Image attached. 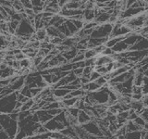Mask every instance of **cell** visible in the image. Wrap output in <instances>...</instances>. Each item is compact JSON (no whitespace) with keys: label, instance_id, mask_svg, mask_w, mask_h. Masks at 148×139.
<instances>
[{"label":"cell","instance_id":"11","mask_svg":"<svg viewBox=\"0 0 148 139\" xmlns=\"http://www.w3.org/2000/svg\"><path fill=\"white\" fill-rule=\"evenodd\" d=\"M125 139H141V131L126 133Z\"/></svg>","mask_w":148,"mask_h":139},{"label":"cell","instance_id":"10","mask_svg":"<svg viewBox=\"0 0 148 139\" xmlns=\"http://www.w3.org/2000/svg\"><path fill=\"white\" fill-rule=\"evenodd\" d=\"M34 104V101L32 98H30V99H28L25 103H23L22 106H21V111H28V110H31L32 109V105Z\"/></svg>","mask_w":148,"mask_h":139},{"label":"cell","instance_id":"8","mask_svg":"<svg viewBox=\"0 0 148 139\" xmlns=\"http://www.w3.org/2000/svg\"><path fill=\"white\" fill-rule=\"evenodd\" d=\"M34 35L37 41L42 42L44 41V39L47 36V32H46V29L45 28H39L34 32Z\"/></svg>","mask_w":148,"mask_h":139},{"label":"cell","instance_id":"3","mask_svg":"<svg viewBox=\"0 0 148 139\" xmlns=\"http://www.w3.org/2000/svg\"><path fill=\"white\" fill-rule=\"evenodd\" d=\"M81 126L88 134H91V136H97V137H104L100 131V128L98 126V124H97L96 120H90L89 122L82 124Z\"/></svg>","mask_w":148,"mask_h":139},{"label":"cell","instance_id":"7","mask_svg":"<svg viewBox=\"0 0 148 139\" xmlns=\"http://www.w3.org/2000/svg\"><path fill=\"white\" fill-rule=\"evenodd\" d=\"M125 128H126V133L138 132V131H142L143 130V128L138 126V125L134 123L132 120H127L126 124H125Z\"/></svg>","mask_w":148,"mask_h":139},{"label":"cell","instance_id":"15","mask_svg":"<svg viewBox=\"0 0 148 139\" xmlns=\"http://www.w3.org/2000/svg\"><path fill=\"white\" fill-rule=\"evenodd\" d=\"M20 93L21 95H23L24 96L28 97V98H32V96H31V92H30V88L28 87L27 85H24L21 89L20 90Z\"/></svg>","mask_w":148,"mask_h":139},{"label":"cell","instance_id":"6","mask_svg":"<svg viewBox=\"0 0 148 139\" xmlns=\"http://www.w3.org/2000/svg\"><path fill=\"white\" fill-rule=\"evenodd\" d=\"M77 120H78L79 124L82 125V124H85L87 122H89L90 120H92V119H91L90 116L85 112V111L80 110V112H79L78 117H77Z\"/></svg>","mask_w":148,"mask_h":139},{"label":"cell","instance_id":"16","mask_svg":"<svg viewBox=\"0 0 148 139\" xmlns=\"http://www.w3.org/2000/svg\"><path fill=\"white\" fill-rule=\"evenodd\" d=\"M95 83H96L97 85H99L100 88H101V87H103L105 85H106V83H108V81H106L103 76H100L98 79H96V80L95 81Z\"/></svg>","mask_w":148,"mask_h":139},{"label":"cell","instance_id":"2","mask_svg":"<svg viewBox=\"0 0 148 139\" xmlns=\"http://www.w3.org/2000/svg\"><path fill=\"white\" fill-rule=\"evenodd\" d=\"M17 103V91L0 99V113L10 114L15 109Z\"/></svg>","mask_w":148,"mask_h":139},{"label":"cell","instance_id":"9","mask_svg":"<svg viewBox=\"0 0 148 139\" xmlns=\"http://www.w3.org/2000/svg\"><path fill=\"white\" fill-rule=\"evenodd\" d=\"M78 99H79L78 97H72V98H69V99L61 100L62 103H63V106H64V109H68V108H71V107H73Z\"/></svg>","mask_w":148,"mask_h":139},{"label":"cell","instance_id":"19","mask_svg":"<svg viewBox=\"0 0 148 139\" xmlns=\"http://www.w3.org/2000/svg\"><path fill=\"white\" fill-rule=\"evenodd\" d=\"M82 71H83V68H77V69L72 70L71 72H72V73H73L76 77L80 78V77H82Z\"/></svg>","mask_w":148,"mask_h":139},{"label":"cell","instance_id":"21","mask_svg":"<svg viewBox=\"0 0 148 139\" xmlns=\"http://www.w3.org/2000/svg\"><path fill=\"white\" fill-rule=\"evenodd\" d=\"M116 1H118V2H119V1H120V0H116Z\"/></svg>","mask_w":148,"mask_h":139},{"label":"cell","instance_id":"14","mask_svg":"<svg viewBox=\"0 0 148 139\" xmlns=\"http://www.w3.org/2000/svg\"><path fill=\"white\" fill-rule=\"evenodd\" d=\"M132 122H134V123H135V124H137L138 125V126H140L141 128H145V125L147 124V122H145V120H143L141 117H140V116H138V117L136 118V119H134L133 120H132Z\"/></svg>","mask_w":148,"mask_h":139},{"label":"cell","instance_id":"18","mask_svg":"<svg viewBox=\"0 0 148 139\" xmlns=\"http://www.w3.org/2000/svg\"><path fill=\"white\" fill-rule=\"evenodd\" d=\"M101 75L98 73V72H96L95 71H92L90 74V77H89V81L90 82H95L96 79H98Z\"/></svg>","mask_w":148,"mask_h":139},{"label":"cell","instance_id":"4","mask_svg":"<svg viewBox=\"0 0 148 139\" xmlns=\"http://www.w3.org/2000/svg\"><path fill=\"white\" fill-rule=\"evenodd\" d=\"M43 126L47 132H60L61 130L65 128L64 125L62 123H60L59 122H58L55 118L51 119L47 122L43 124Z\"/></svg>","mask_w":148,"mask_h":139},{"label":"cell","instance_id":"17","mask_svg":"<svg viewBox=\"0 0 148 139\" xmlns=\"http://www.w3.org/2000/svg\"><path fill=\"white\" fill-rule=\"evenodd\" d=\"M139 116H140V117H141L143 120H145V122H148V109H147V108H145V109H143Z\"/></svg>","mask_w":148,"mask_h":139},{"label":"cell","instance_id":"13","mask_svg":"<svg viewBox=\"0 0 148 139\" xmlns=\"http://www.w3.org/2000/svg\"><path fill=\"white\" fill-rule=\"evenodd\" d=\"M65 110H66L69 115L72 116V117H74V118H77L79 112H80V109H77V108H74V107H71V108L65 109Z\"/></svg>","mask_w":148,"mask_h":139},{"label":"cell","instance_id":"12","mask_svg":"<svg viewBox=\"0 0 148 139\" xmlns=\"http://www.w3.org/2000/svg\"><path fill=\"white\" fill-rule=\"evenodd\" d=\"M97 56L96 52L94 48H88L84 52V58L85 59H90V58H95Z\"/></svg>","mask_w":148,"mask_h":139},{"label":"cell","instance_id":"20","mask_svg":"<svg viewBox=\"0 0 148 139\" xmlns=\"http://www.w3.org/2000/svg\"><path fill=\"white\" fill-rule=\"evenodd\" d=\"M0 139H10V138H9L8 134L2 130V131L0 132Z\"/></svg>","mask_w":148,"mask_h":139},{"label":"cell","instance_id":"1","mask_svg":"<svg viewBox=\"0 0 148 139\" xmlns=\"http://www.w3.org/2000/svg\"><path fill=\"white\" fill-rule=\"evenodd\" d=\"M0 126L10 139H14L18 132V122L10 119L8 114L0 113Z\"/></svg>","mask_w":148,"mask_h":139},{"label":"cell","instance_id":"5","mask_svg":"<svg viewBox=\"0 0 148 139\" xmlns=\"http://www.w3.org/2000/svg\"><path fill=\"white\" fill-rule=\"evenodd\" d=\"M37 116V119H38V122L43 125L45 122H47L48 120L54 118V116L50 113L49 110H45V109H39L34 112Z\"/></svg>","mask_w":148,"mask_h":139}]
</instances>
